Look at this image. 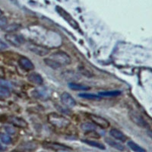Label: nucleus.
<instances>
[{
    "label": "nucleus",
    "mask_w": 152,
    "mask_h": 152,
    "mask_svg": "<svg viewBox=\"0 0 152 152\" xmlns=\"http://www.w3.org/2000/svg\"><path fill=\"white\" fill-rule=\"evenodd\" d=\"M80 97H82V98L88 99V100H97V99H100V97L99 95L97 94H88V93H83L78 94Z\"/></svg>",
    "instance_id": "22"
},
{
    "label": "nucleus",
    "mask_w": 152,
    "mask_h": 152,
    "mask_svg": "<svg viewBox=\"0 0 152 152\" xmlns=\"http://www.w3.org/2000/svg\"><path fill=\"white\" fill-rule=\"evenodd\" d=\"M56 11L58 12V13H59V14L60 15L62 16V17L63 18H64L69 24H70V25H71V27H72L74 29L80 31V32L81 33V29H80L79 24H78V22H77V21H76L75 20V19L73 18L72 17V16L70 15L67 12H66L64 9H62L61 7H59V6H57L56 7Z\"/></svg>",
    "instance_id": "3"
},
{
    "label": "nucleus",
    "mask_w": 152,
    "mask_h": 152,
    "mask_svg": "<svg viewBox=\"0 0 152 152\" xmlns=\"http://www.w3.org/2000/svg\"><path fill=\"white\" fill-rule=\"evenodd\" d=\"M28 50L32 52L33 53L36 54L37 56H47V54L50 52V50H49L47 47H43L41 45H38V44H30L28 45Z\"/></svg>",
    "instance_id": "7"
},
{
    "label": "nucleus",
    "mask_w": 152,
    "mask_h": 152,
    "mask_svg": "<svg viewBox=\"0 0 152 152\" xmlns=\"http://www.w3.org/2000/svg\"><path fill=\"white\" fill-rule=\"evenodd\" d=\"M82 142L84 143L87 144L88 145H90V146H92V147H94L96 148H98L100 150H105L106 147L104 146V144L100 143L98 142H95V141L92 140H88V139H85V140H82Z\"/></svg>",
    "instance_id": "17"
},
{
    "label": "nucleus",
    "mask_w": 152,
    "mask_h": 152,
    "mask_svg": "<svg viewBox=\"0 0 152 152\" xmlns=\"http://www.w3.org/2000/svg\"><path fill=\"white\" fill-rule=\"evenodd\" d=\"M19 66L25 71H31L34 69V65L31 62V59L25 56H21L18 60Z\"/></svg>",
    "instance_id": "10"
},
{
    "label": "nucleus",
    "mask_w": 152,
    "mask_h": 152,
    "mask_svg": "<svg viewBox=\"0 0 152 152\" xmlns=\"http://www.w3.org/2000/svg\"><path fill=\"white\" fill-rule=\"evenodd\" d=\"M88 117L91 120L92 123L101 129H107L110 127V123L109 121H107V119L101 117L97 115H94V114H88Z\"/></svg>",
    "instance_id": "5"
},
{
    "label": "nucleus",
    "mask_w": 152,
    "mask_h": 152,
    "mask_svg": "<svg viewBox=\"0 0 152 152\" xmlns=\"http://www.w3.org/2000/svg\"><path fill=\"white\" fill-rule=\"evenodd\" d=\"M96 126L94 123H83L81 126V129L85 132H92L96 130Z\"/></svg>",
    "instance_id": "18"
},
{
    "label": "nucleus",
    "mask_w": 152,
    "mask_h": 152,
    "mask_svg": "<svg viewBox=\"0 0 152 152\" xmlns=\"http://www.w3.org/2000/svg\"><path fill=\"white\" fill-rule=\"evenodd\" d=\"M5 77V71L2 67H0V78H4Z\"/></svg>",
    "instance_id": "30"
},
{
    "label": "nucleus",
    "mask_w": 152,
    "mask_h": 152,
    "mask_svg": "<svg viewBox=\"0 0 152 152\" xmlns=\"http://www.w3.org/2000/svg\"><path fill=\"white\" fill-rule=\"evenodd\" d=\"M105 142H106V143L108 144L110 146H111V147L113 148L116 149V150L119 151H123L125 150L124 145H122V144L119 143V142H116V141L113 140V139H112V138H106Z\"/></svg>",
    "instance_id": "13"
},
{
    "label": "nucleus",
    "mask_w": 152,
    "mask_h": 152,
    "mask_svg": "<svg viewBox=\"0 0 152 152\" xmlns=\"http://www.w3.org/2000/svg\"><path fill=\"white\" fill-rule=\"evenodd\" d=\"M28 79L30 82L37 85H41L43 83V78L42 76L37 72L30 73L28 75Z\"/></svg>",
    "instance_id": "11"
},
{
    "label": "nucleus",
    "mask_w": 152,
    "mask_h": 152,
    "mask_svg": "<svg viewBox=\"0 0 152 152\" xmlns=\"http://www.w3.org/2000/svg\"><path fill=\"white\" fill-rule=\"evenodd\" d=\"M5 40H7L10 44L15 47H21L24 43V40L22 37L14 33H8L5 35Z\"/></svg>",
    "instance_id": "4"
},
{
    "label": "nucleus",
    "mask_w": 152,
    "mask_h": 152,
    "mask_svg": "<svg viewBox=\"0 0 152 152\" xmlns=\"http://www.w3.org/2000/svg\"><path fill=\"white\" fill-rule=\"evenodd\" d=\"M43 146L45 148L50 149L53 151H67L71 150V148L66 145H62V144L56 143V142H44L43 144Z\"/></svg>",
    "instance_id": "9"
},
{
    "label": "nucleus",
    "mask_w": 152,
    "mask_h": 152,
    "mask_svg": "<svg viewBox=\"0 0 152 152\" xmlns=\"http://www.w3.org/2000/svg\"><path fill=\"white\" fill-rule=\"evenodd\" d=\"M0 140L2 141L5 145H9L12 143V138L7 134L3 132H0Z\"/></svg>",
    "instance_id": "25"
},
{
    "label": "nucleus",
    "mask_w": 152,
    "mask_h": 152,
    "mask_svg": "<svg viewBox=\"0 0 152 152\" xmlns=\"http://www.w3.org/2000/svg\"><path fill=\"white\" fill-rule=\"evenodd\" d=\"M60 99L62 104H64L66 107L72 108V107H74L76 105V101L74 97L67 92H63L61 94Z\"/></svg>",
    "instance_id": "8"
},
{
    "label": "nucleus",
    "mask_w": 152,
    "mask_h": 152,
    "mask_svg": "<svg viewBox=\"0 0 152 152\" xmlns=\"http://www.w3.org/2000/svg\"><path fill=\"white\" fill-rule=\"evenodd\" d=\"M5 131H6V132L9 133V134H10V135H15V134L16 133L15 129L11 126H5Z\"/></svg>",
    "instance_id": "28"
},
{
    "label": "nucleus",
    "mask_w": 152,
    "mask_h": 152,
    "mask_svg": "<svg viewBox=\"0 0 152 152\" xmlns=\"http://www.w3.org/2000/svg\"><path fill=\"white\" fill-rule=\"evenodd\" d=\"M62 76L66 81H76L79 79L80 76L78 74H76L75 72L67 71L62 73Z\"/></svg>",
    "instance_id": "14"
},
{
    "label": "nucleus",
    "mask_w": 152,
    "mask_h": 152,
    "mask_svg": "<svg viewBox=\"0 0 152 152\" xmlns=\"http://www.w3.org/2000/svg\"><path fill=\"white\" fill-rule=\"evenodd\" d=\"M7 25V18L3 16L0 15V28H4Z\"/></svg>",
    "instance_id": "27"
},
{
    "label": "nucleus",
    "mask_w": 152,
    "mask_h": 152,
    "mask_svg": "<svg viewBox=\"0 0 152 152\" xmlns=\"http://www.w3.org/2000/svg\"><path fill=\"white\" fill-rule=\"evenodd\" d=\"M49 58L50 59H52L53 61H54L60 67L68 66L72 62V59L70 56L66 53L63 52V51H56V52L51 54L49 56Z\"/></svg>",
    "instance_id": "2"
},
{
    "label": "nucleus",
    "mask_w": 152,
    "mask_h": 152,
    "mask_svg": "<svg viewBox=\"0 0 152 152\" xmlns=\"http://www.w3.org/2000/svg\"><path fill=\"white\" fill-rule=\"evenodd\" d=\"M78 69L80 74L82 75L86 76V77H88V78H91V77H93L94 76L93 73H92L89 69H87L86 67H85L84 66H78Z\"/></svg>",
    "instance_id": "21"
},
{
    "label": "nucleus",
    "mask_w": 152,
    "mask_h": 152,
    "mask_svg": "<svg viewBox=\"0 0 152 152\" xmlns=\"http://www.w3.org/2000/svg\"><path fill=\"white\" fill-rule=\"evenodd\" d=\"M48 121L51 125L57 128H66L70 125V121L67 118L56 113H51L48 115Z\"/></svg>",
    "instance_id": "1"
},
{
    "label": "nucleus",
    "mask_w": 152,
    "mask_h": 152,
    "mask_svg": "<svg viewBox=\"0 0 152 152\" xmlns=\"http://www.w3.org/2000/svg\"><path fill=\"white\" fill-rule=\"evenodd\" d=\"M4 150V148L2 147V145L0 144V151H3Z\"/></svg>",
    "instance_id": "31"
},
{
    "label": "nucleus",
    "mask_w": 152,
    "mask_h": 152,
    "mask_svg": "<svg viewBox=\"0 0 152 152\" xmlns=\"http://www.w3.org/2000/svg\"><path fill=\"white\" fill-rule=\"evenodd\" d=\"M69 87L70 89L73 91H86L90 90L91 88L88 86H85V85H82L81 84L75 83V82H71L69 84Z\"/></svg>",
    "instance_id": "16"
},
{
    "label": "nucleus",
    "mask_w": 152,
    "mask_h": 152,
    "mask_svg": "<svg viewBox=\"0 0 152 152\" xmlns=\"http://www.w3.org/2000/svg\"><path fill=\"white\" fill-rule=\"evenodd\" d=\"M12 152H20V151H12Z\"/></svg>",
    "instance_id": "32"
},
{
    "label": "nucleus",
    "mask_w": 152,
    "mask_h": 152,
    "mask_svg": "<svg viewBox=\"0 0 152 152\" xmlns=\"http://www.w3.org/2000/svg\"><path fill=\"white\" fill-rule=\"evenodd\" d=\"M127 145H128L129 148L132 151H133L146 152V151H145L143 148H142L141 146H139L138 145H137L136 143H135V142H132V141H129L128 143H127Z\"/></svg>",
    "instance_id": "19"
},
{
    "label": "nucleus",
    "mask_w": 152,
    "mask_h": 152,
    "mask_svg": "<svg viewBox=\"0 0 152 152\" xmlns=\"http://www.w3.org/2000/svg\"><path fill=\"white\" fill-rule=\"evenodd\" d=\"M110 135L114 138L116 140H119L122 142H125L127 140V138H126V135L124 133L122 132L121 131L116 129H112L110 131Z\"/></svg>",
    "instance_id": "12"
},
{
    "label": "nucleus",
    "mask_w": 152,
    "mask_h": 152,
    "mask_svg": "<svg viewBox=\"0 0 152 152\" xmlns=\"http://www.w3.org/2000/svg\"><path fill=\"white\" fill-rule=\"evenodd\" d=\"M11 96V91L7 88L0 86V97L1 98H8Z\"/></svg>",
    "instance_id": "23"
},
{
    "label": "nucleus",
    "mask_w": 152,
    "mask_h": 152,
    "mask_svg": "<svg viewBox=\"0 0 152 152\" xmlns=\"http://www.w3.org/2000/svg\"><path fill=\"white\" fill-rule=\"evenodd\" d=\"M121 94V91H110L100 92L99 96L100 97H116Z\"/></svg>",
    "instance_id": "20"
},
{
    "label": "nucleus",
    "mask_w": 152,
    "mask_h": 152,
    "mask_svg": "<svg viewBox=\"0 0 152 152\" xmlns=\"http://www.w3.org/2000/svg\"><path fill=\"white\" fill-rule=\"evenodd\" d=\"M19 27L20 26H19L18 24H9V25H6L3 29L4 31L8 32V33H12V32L17 31V30L19 28Z\"/></svg>",
    "instance_id": "26"
},
{
    "label": "nucleus",
    "mask_w": 152,
    "mask_h": 152,
    "mask_svg": "<svg viewBox=\"0 0 152 152\" xmlns=\"http://www.w3.org/2000/svg\"><path fill=\"white\" fill-rule=\"evenodd\" d=\"M129 117L132 121L137 126H140L142 128H149V125L147 123V121L138 113L132 111L129 113Z\"/></svg>",
    "instance_id": "6"
},
{
    "label": "nucleus",
    "mask_w": 152,
    "mask_h": 152,
    "mask_svg": "<svg viewBox=\"0 0 152 152\" xmlns=\"http://www.w3.org/2000/svg\"><path fill=\"white\" fill-rule=\"evenodd\" d=\"M44 62H45V64L47 66H49V67H50L53 69H58L60 68V66L59 65H57L54 61H53L52 59H50V58H46V59H44Z\"/></svg>",
    "instance_id": "24"
},
{
    "label": "nucleus",
    "mask_w": 152,
    "mask_h": 152,
    "mask_svg": "<svg viewBox=\"0 0 152 152\" xmlns=\"http://www.w3.org/2000/svg\"><path fill=\"white\" fill-rule=\"evenodd\" d=\"M10 122L14 125V126L19 127V128H26L28 126V123L25 120H24L21 118L19 117H12L10 119Z\"/></svg>",
    "instance_id": "15"
},
{
    "label": "nucleus",
    "mask_w": 152,
    "mask_h": 152,
    "mask_svg": "<svg viewBox=\"0 0 152 152\" xmlns=\"http://www.w3.org/2000/svg\"><path fill=\"white\" fill-rule=\"evenodd\" d=\"M8 48V45L5 42L0 40V50H4Z\"/></svg>",
    "instance_id": "29"
}]
</instances>
